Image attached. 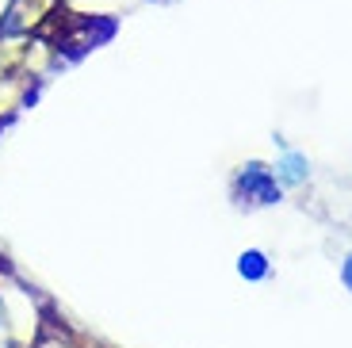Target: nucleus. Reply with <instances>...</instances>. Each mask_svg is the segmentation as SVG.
<instances>
[{"label":"nucleus","mask_w":352,"mask_h":348,"mask_svg":"<svg viewBox=\"0 0 352 348\" xmlns=\"http://www.w3.org/2000/svg\"><path fill=\"white\" fill-rule=\"evenodd\" d=\"M241 276H264V257H261V252L241 257Z\"/></svg>","instance_id":"obj_1"},{"label":"nucleus","mask_w":352,"mask_h":348,"mask_svg":"<svg viewBox=\"0 0 352 348\" xmlns=\"http://www.w3.org/2000/svg\"><path fill=\"white\" fill-rule=\"evenodd\" d=\"M344 279H349V283H352V261H349V268H344Z\"/></svg>","instance_id":"obj_2"}]
</instances>
